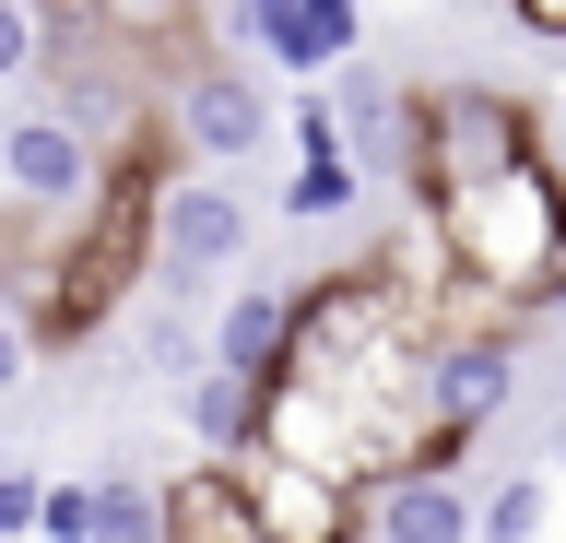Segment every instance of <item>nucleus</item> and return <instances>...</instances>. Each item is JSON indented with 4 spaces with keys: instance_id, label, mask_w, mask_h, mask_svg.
I'll return each mask as SVG.
<instances>
[{
    "instance_id": "obj_1",
    "label": "nucleus",
    "mask_w": 566,
    "mask_h": 543,
    "mask_svg": "<svg viewBox=\"0 0 566 543\" xmlns=\"http://www.w3.org/2000/svg\"><path fill=\"white\" fill-rule=\"evenodd\" d=\"M543 166V95L520 83H413V201H472V189Z\"/></svg>"
},
{
    "instance_id": "obj_6",
    "label": "nucleus",
    "mask_w": 566,
    "mask_h": 543,
    "mask_svg": "<svg viewBox=\"0 0 566 543\" xmlns=\"http://www.w3.org/2000/svg\"><path fill=\"white\" fill-rule=\"evenodd\" d=\"M224 36L260 48V60L295 72V83H343L354 48H366V12H354V0H237V12H224Z\"/></svg>"
},
{
    "instance_id": "obj_4",
    "label": "nucleus",
    "mask_w": 566,
    "mask_h": 543,
    "mask_svg": "<svg viewBox=\"0 0 566 543\" xmlns=\"http://www.w3.org/2000/svg\"><path fill=\"white\" fill-rule=\"evenodd\" d=\"M507 390H520V343H507V331H437V343H424V426L449 437V461L484 449Z\"/></svg>"
},
{
    "instance_id": "obj_12",
    "label": "nucleus",
    "mask_w": 566,
    "mask_h": 543,
    "mask_svg": "<svg viewBox=\"0 0 566 543\" xmlns=\"http://www.w3.org/2000/svg\"><path fill=\"white\" fill-rule=\"evenodd\" d=\"M543 508H555V472H507L472 520V543H543Z\"/></svg>"
},
{
    "instance_id": "obj_9",
    "label": "nucleus",
    "mask_w": 566,
    "mask_h": 543,
    "mask_svg": "<svg viewBox=\"0 0 566 543\" xmlns=\"http://www.w3.org/2000/svg\"><path fill=\"white\" fill-rule=\"evenodd\" d=\"M472 520H484V497H460V472H413L366 508V543H472Z\"/></svg>"
},
{
    "instance_id": "obj_10",
    "label": "nucleus",
    "mask_w": 566,
    "mask_h": 543,
    "mask_svg": "<svg viewBox=\"0 0 566 543\" xmlns=\"http://www.w3.org/2000/svg\"><path fill=\"white\" fill-rule=\"evenodd\" d=\"M166 543H260V508H248L237 461H189L166 484Z\"/></svg>"
},
{
    "instance_id": "obj_8",
    "label": "nucleus",
    "mask_w": 566,
    "mask_h": 543,
    "mask_svg": "<svg viewBox=\"0 0 566 543\" xmlns=\"http://www.w3.org/2000/svg\"><path fill=\"white\" fill-rule=\"evenodd\" d=\"M283 355H295V284H237V295H224V320H212V366L283 378Z\"/></svg>"
},
{
    "instance_id": "obj_15",
    "label": "nucleus",
    "mask_w": 566,
    "mask_h": 543,
    "mask_svg": "<svg viewBox=\"0 0 566 543\" xmlns=\"http://www.w3.org/2000/svg\"><path fill=\"white\" fill-rule=\"evenodd\" d=\"M35 60H48V12L0 0V83H35Z\"/></svg>"
},
{
    "instance_id": "obj_5",
    "label": "nucleus",
    "mask_w": 566,
    "mask_h": 543,
    "mask_svg": "<svg viewBox=\"0 0 566 543\" xmlns=\"http://www.w3.org/2000/svg\"><path fill=\"white\" fill-rule=\"evenodd\" d=\"M106 178H118V166H106L71 118H48V107H24L12 130H0V201H24V213L83 224V213L106 201Z\"/></svg>"
},
{
    "instance_id": "obj_7",
    "label": "nucleus",
    "mask_w": 566,
    "mask_h": 543,
    "mask_svg": "<svg viewBox=\"0 0 566 543\" xmlns=\"http://www.w3.org/2000/svg\"><path fill=\"white\" fill-rule=\"evenodd\" d=\"M248 508H260V543H366V497H343V484H318V472L295 461H237Z\"/></svg>"
},
{
    "instance_id": "obj_18",
    "label": "nucleus",
    "mask_w": 566,
    "mask_h": 543,
    "mask_svg": "<svg viewBox=\"0 0 566 543\" xmlns=\"http://www.w3.org/2000/svg\"><path fill=\"white\" fill-rule=\"evenodd\" d=\"M48 543H83V484H48Z\"/></svg>"
},
{
    "instance_id": "obj_17",
    "label": "nucleus",
    "mask_w": 566,
    "mask_h": 543,
    "mask_svg": "<svg viewBox=\"0 0 566 543\" xmlns=\"http://www.w3.org/2000/svg\"><path fill=\"white\" fill-rule=\"evenodd\" d=\"M507 24H520V36H543V48H566V0H520Z\"/></svg>"
},
{
    "instance_id": "obj_14",
    "label": "nucleus",
    "mask_w": 566,
    "mask_h": 543,
    "mask_svg": "<svg viewBox=\"0 0 566 543\" xmlns=\"http://www.w3.org/2000/svg\"><path fill=\"white\" fill-rule=\"evenodd\" d=\"M35 532H48V472L0 461V543H35Z\"/></svg>"
},
{
    "instance_id": "obj_13",
    "label": "nucleus",
    "mask_w": 566,
    "mask_h": 543,
    "mask_svg": "<svg viewBox=\"0 0 566 543\" xmlns=\"http://www.w3.org/2000/svg\"><path fill=\"white\" fill-rule=\"evenodd\" d=\"M354 201H366V178H354L343 154H307V166L283 178V213H295V224H318V213H354Z\"/></svg>"
},
{
    "instance_id": "obj_16",
    "label": "nucleus",
    "mask_w": 566,
    "mask_h": 543,
    "mask_svg": "<svg viewBox=\"0 0 566 543\" xmlns=\"http://www.w3.org/2000/svg\"><path fill=\"white\" fill-rule=\"evenodd\" d=\"M24 366H35V320L0 307V390H24Z\"/></svg>"
},
{
    "instance_id": "obj_3",
    "label": "nucleus",
    "mask_w": 566,
    "mask_h": 543,
    "mask_svg": "<svg viewBox=\"0 0 566 543\" xmlns=\"http://www.w3.org/2000/svg\"><path fill=\"white\" fill-rule=\"evenodd\" d=\"M248 237H260V213H248L237 178H177L166 213H154V284H166V307H189L212 272H237Z\"/></svg>"
},
{
    "instance_id": "obj_19",
    "label": "nucleus",
    "mask_w": 566,
    "mask_h": 543,
    "mask_svg": "<svg viewBox=\"0 0 566 543\" xmlns=\"http://www.w3.org/2000/svg\"><path fill=\"white\" fill-rule=\"evenodd\" d=\"M543 166H555V189H566V95L543 107Z\"/></svg>"
},
{
    "instance_id": "obj_2",
    "label": "nucleus",
    "mask_w": 566,
    "mask_h": 543,
    "mask_svg": "<svg viewBox=\"0 0 566 543\" xmlns=\"http://www.w3.org/2000/svg\"><path fill=\"white\" fill-rule=\"evenodd\" d=\"M166 143L189 154V178H224L248 154H283V107H272V72L260 60H201V72L166 95Z\"/></svg>"
},
{
    "instance_id": "obj_11",
    "label": "nucleus",
    "mask_w": 566,
    "mask_h": 543,
    "mask_svg": "<svg viewBox=\"0 0 566 543\" xmlns=\"http://www.w3.org/2000/svg\"><path fill=\"white\" fill-rule=\"evenodd\" d=\"M83 543H166V484L95 472V484H83Z\"/></svg>"
}]
</instances>
